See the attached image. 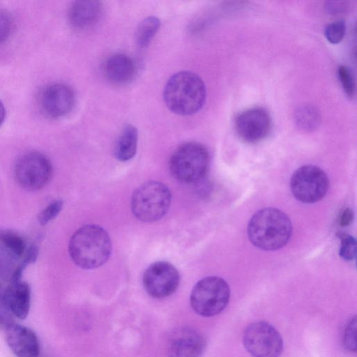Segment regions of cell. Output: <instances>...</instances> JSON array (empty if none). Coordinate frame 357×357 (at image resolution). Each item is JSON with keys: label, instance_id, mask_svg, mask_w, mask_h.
<instances>
[{"label": "cell", "instance_id": "1", "mask_svg": "<svg viewBox=\"0 0 357 357\" xmlns=\"http://www.w3.org/2000/svg\"><path fill=\"white\" fill-rule=\"evenodd\" d=\"M247 231L250 241L256 248L266 251L277 250L289 242L292 224L284 212L268 207L259 210L252 216Z\"/></svg>", "mask_w": 357, "mask_h": 357}, {"label": "cell", "instance_id": "2", "mask_svg": "<svg viewBox=\"0 0 357 357\" xmlns=\"http://www.w3.org/2000/svg\"><path fill=\"white\" fill-rule=\"evenodd\" d=\"M68 252L72 261L79 268L95 269L108 260L112 252L111 239L100 226L84 225L71 236Z\"/></svg>", "mask_w": 357, "mask_h": 357}, {"label": "cell", "instance_id": "3", "mask_svg": "<svg viewBox=\"0 0 357 357\" xmlns=\"http://www.w3.org/2000/svg\"><path fill=\"white\" fill-rule=\"evenodd\" d=\"M206 96L204 82L195 73L180 71L167 82L163 93L164 101L172 112L190 115L203 107Z\"/></svg>", "mask_w": 357, "mask_h": 357}, {"label": "cell", "instance_id": "4", "mask_svg": "<svg viewBox=\"0 0 357 357\" xmlns=\"http://www.w3.org/2000/svg\"><path fill=\"white\" fill-rule=\"evenodd\" d=\"M210 155L202 144L186 142L172 153L169 163L173 177L181 183H191L202 180L207 174Z\"/></svg>", "mask_w": 357, "mask_h": 357}, {"label": "cell", "instance_id": "5", "mask_svg": "<svg viewBox=\"0 0 357 357\" xmlns=\"http://www.w3.org/2000/svg\"><path fill=\"white\" fill-rule=\"evenodd\" d=\"M171 200V192L165 184L156 181H147L133 192L131 211L139 221L155 222L167 213Z\"/></svg>", "mask_w": 357, "mask_h": 357}, {"label": "cell", "instance_id": "6", "mask_svg": "<svg viewBox=\"0 0 357 357\" xmlns=\"http://www.w3.org/2000/svg\"><path fill=\"white\" fill-rule=\"evenodd\" d=\"M230 297L227 282L218 276H208L199 280L193 287L190 305L193 310L202 317H213L227 307Z\"/></svg>", "mask_w": 357, "mask_h": 357}, {"label": "cell", "instance_id": "7", "mask_svg": "<svg viewBox=\"0 0 357 357\" xmlns=\"http://www.w3.org/2000/svg\"><path fill=\"white\" fill-rule=\"evenodd\" d=\"M329 188V179L320 167L306 165L298 168L290 179L294 197L301 202L312 204L322 199Z\"/></svg>", "mask_w": 357, "mask_h": 357}, {"label": "cell", "instance_id": "8", "mask_svg": "<svg viewBox=\"0 0 357 357\" xmlns=\"http://www.w3.org/2000/svg\"><path fill=\"white\" fill-rule=\"evenodd\" d=\"M14 172L16 181L22 188L36 191L48 183L53 169L45 155L38 151H29L18 158Z\"/></svg>", "mask_w": 357, "mask_h": 357}, {"label": "cell", "instance_id": "9", "mask_svg": "<svg viewBox=\"0 0 357 357\" xmlns=\"http://www.w3.org/2000/svg\"><path fill=\"white\" fill-rule=\"evenodd\" d=\"M243 342L245 349L253 357H279L283 349L280 333L271 324L263 321L247 326Z\"/></svg>", "mask_w": 357, "mask_h": 357}, {"label": "cell", "instance_id": "10", "mask_svg": "<svg viewBox=\"0 0 357 357\" xmlns=\"http://www.w3.org/2000/svg\"><path fill=\"white\" fill-rule=\"evenodd\" d=\"M143 286L146 291L155 298H164L173 294L180 282L178 270L165 261L151 264L144 272Z\"/></svg>", "mask_w": 357, "mask_h": 357}, {"label": "cell", "instance_id": "11", "mask_svg": "<svg viewBox=\"0 0 357 357\" xmlns=\"http://www.w3.org/2000/svg\"><path fill=\"white\" fill-rule=\"evenodd\" d=\"M235 130L245 142L257 143L265 139L271 129V118L263 107H252L239 113L234 121Z\"/></svg>", "mask_w": 357, "mask_h": 357}, {"label": "cell", "instance_id": "12", "mask_svg": "<svg viewBox=\"0 0 357 357\" xmlns=\"http://www.w3.org/2000/svg\"><path fill=\"white\" fill-rule=\"evenodd\" d=\"M75 96L73 89L63 83L46 86L40 96V105L46 115L52 118L66 116L73 109Z\"/></svg>", "mask_w": 357, "mask_h": 357}, {"label": "cell", "instance_id": "13", "mask_svg": "<svg viewBox=\"0 0 357 357\" xmlns=\"http://www.w3.org/2000/svg\"><path fill=\"white\" fill-rule=\"evenodd\" d=\"M167 347L169 357H201L206 348V341L196 329L182 327L170 334Z\"/></svg>", "mask_w": 357, "mask_h": 357}, {"label": "cell", "instance_id": "14", "mask_svg": "<svg viewBox=\"0 0 357 357\" xmlns=\"http://www.w3.org/2000/svg\"><path fill=\"white\" fill-rule=\"evenodd\" d=\"M6 342L17 357H38L40 343L31 328L13 323L6 328Z\"/></svg>", "mask_w": 357, "mask_h": 357}, {"label": "cell", "instance_id": "15", "mask_svg": "<svg viewBox=\"0 0 357 357\" xmlns=\"http://www.w3.org/2000/svg\"><path fill=\"white\" fill-rule=\"evenodd\" d=\"M3 300L13 316L24 319L31 306V288L24 281L10 282L2 293Z\"/></svg>", "mask_w": 357, "mask_h": 357}, {"label": "cell", "instance_id": "16", "mask_svg": "<svg viewBox=\"0 0 357 357\" xmlns=\"http://www.w3.org/2000/svg\"><path fill=\"white\" fill-rule=\"evenodd\" d=\"M102 14V3L94 0L75 1L72 3L68 12L70 23L80 29L94 26L101 18Z\"/></svg>", "mask_w": 357, "mask_h": 357}, {"label": "cell", "instance_id": "17", "mask_svg": "<svg viewBox=\"0 0 357 357\" xmlns=\"http://www.w3.org/2000/svg\"><path fill=\"white\" fill-rule=\"evenodd\" d=\"M104 72L106 77L112 83L123 84L130 82L136 73V66L129 56L116 53L105 61Z\"/></svg>", "mask_w": 357, "mask_h": 357}, {"label": "cell", "instance_id": "18", "mask_svg": "<svg viewBox=\"0 0 357 357\" xmlns=\"http://www.w3.org/2000/svg\"><path fill=\"white\" fill-rule=\"evenodd\" d=\"M138 132L132 125L126 126L119 135L114 146V155L120 161L132 159L137 151Z\"/></svg>", "mask_w": 357, "mask_h": 357}, {"label": "cell", "instance_id": "19", "mask_svg": "<svg viewBox=\"0 0 357 357\" xmlns=\"http://www.w3.org/2000/svg\"><path fill=\"white\" fill-rule=\"evenodd\" d=\"M160 24V20L155 16L147 17L139 24L135 33V40L139 47L144 49L150 44Z\"/></svg>", "mask_w": 357, "mask_h": 357}, {"label": "cell", "instance_id": "20", "mask_svg": "<svg viewBox=\"0 0 357 357\" xmlns=\"http://www.w3.org/2000/svg\"><path fill=\"white\" fill-rule=\"evenodd\" d=\"M0 243L15 258L22 257L26 250L23 238L10 230H0Z\"/></svg>", "mask_w": 357, "mask_h": 357}, {"label": "cell", "instance_id": "21", "mask_svg": "<svg viewBox=\"0 0 357 357\" xmlns=\"http://www.w3.org/2000/svg\"><path fill=\"white\" fill-rule=\"evenodd\" d=\"M318 111L311 105H303L295 112L294 119L296 124L302 130H312L319 123Z\"/></svg>", "mask_w": 357, "mask_h": 357}, {"label": "cell", "instance_id": "22", "mask_svg": "<svg viewBox=\"0 0 357 357\" xmlns=\"http://www.w3.org/2000/svg\"><path fill=\"white\" fill-rule=\"evenodd\" d=\"M337 238L340 240V256L345 261H352L356 257V242L351 235L338 232Z\"/></svg>", "mask_w": 357, "mask_h": 357}, {"label": "cell", "instance_id": "23", "mask_svg": "<svg viewBox=\"0 0 357 357\" xmlns=\"http://www.w3.org/2000/svg\"><path fill=\"white\" fill-rule=\"evenodd\" d=\"M356 317L351 318L346 324L342 342L344 347L349 351H356Z\"/></svg>", "mask_w": 357, "mask_h": 357}, {"label": "cell", "instance_id": "24", "mask_svg": "<svg viewBox=\"0 0 357 357\" xmlns=\"http://www.w3.org/2000/svg\"><path fill=\"white\" fill-rule=\"evenodd\" d=\"M345 31L346 26L344 22L337 20L326 26L325 29V36L330 43L336 44L343 39Z\"/></svg>", "mask_w": 357, "mask_h": 357}, {"label": "cell", "instance_id": "25", "mask_svg": "<svg viewBox=\"0 0 357 357\" xmlns=\"http://www.w3.org/2000/svg\"><path fill=\"white\" fill-rule=\"evenodd\" d=\"M337 74L345 93L352 98L355 94V81L350 69L341 66L338 68Z\"/></svg>", "mask_w": 357, "mask_h": 357}, {"label": "cell", "instance_id": "26", "mask_svg": "<svg viewBox=\"0 0 357 357\" xmlns=\"http://www.w3.org/2000/svg\"><path fill=\"white\" fill-rule=\"evenodd\" d=\"M63 201L56 199L50 203L38 215V221L42 225H45L55 218L63 207Z\"/></svg>", "mask_w": 357, "mask_h": 357}, {"label": "cell", "instance_id": "27", "mask_svg": "<svg viewBox=\"0 0 357 357\" xmlns=\"http://www.w3.org/2000/svg\"><path fill=\"white\" fill-rule=\"evenodd\" d=\"M12 27L13 20L10 15L6 10H0V43L8 38Z\"/></svg>", "mask_w": 357, "mask_h": 357}, {"label": "cell", "instance_id": "28", "mask_svg": "<svg viewBox=\"0 0 357 357\" xmlns=\"http://www.w3.org/2000/svg\"><path fill=\"white\" fill-rule=\"evenodd\" d=\"M14 317L7 308L3 298L2 294H0V325L6 328L10 324L14 323Z\"/></svg>", "mask_w": 357, "mask_h": 357}, {"label": "cell", "instance_id": "29", "mask_svg": "<svg viewBox=\"0 0 357 357\" xmlns=\"http://www.w3.org/2000/svg\"><path fill=\"white\" fill-rule=\"evenodd\" d=\"M354 219V212L349 208H344L339 216V223L341 226L349 225Z\"/></svg>", "mask_w": 357, "mask_h": 357}, {"label": "cell", "instance_id": "30", "mask_svg": "<svg viewBox=\"0 0 357 357\" xmlns=\"http://www.w3.org/2000/svg\"><path fill=\"white\" fill-rule=\"evenodd\" d=\"M5 116H6V109H5L3 104L0 100V126L3 122Z\"/></svg>", "mask_w": 357, "mask_h": 357}]
</instances>
